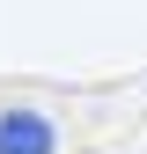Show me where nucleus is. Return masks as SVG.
Instances as JSON below:
<instances>
[{
  "label": "nucleus",
  "mask_w": 147,
  "mask_h": 154,
  "mask_svg": "<svg viewBox=\"0 0 147 154\" xmlns=\"http://www.w3.org/2000/svg\"><path fill=\"white\" fill-rule=\"evenodd\" d=\"M59 147V132H52V118L44 110H0V154H52Z\"/></svg>",
  "instance_id": "obj_1"
}]
</instances>
